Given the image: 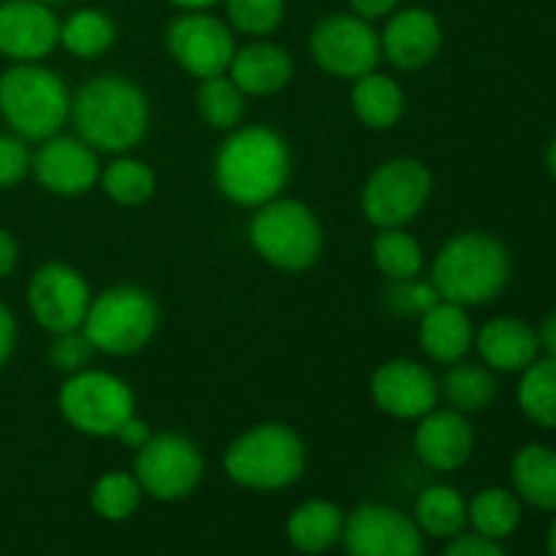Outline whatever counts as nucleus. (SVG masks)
Masks as SVG:
<instances>
[{
	"label": "nucleus",
	"mask_w": 556,
	"mask_h": 556,
	"mask_svg": "<svg viewBox=\"0 0 556 556\" xmlns=\"http://www.w3.org/2000/svg\"><path fill=\"white\" fill-rule=\"evenodd\" d=\"M546 548H548V556H556V519H554L552 530H548V538H546Z\"/></svg>",
	"instance_id": "47"
},
{
	"label": "nucleus",
	"mask_w": 556,
	"mask_h": 556,
	"mask_svg": "<svg viewBox=\"0 0 556 556\" xmlns=\"http://www.w3.org/2000/svg\"><path fill=\"white\" fill-rule=\"evenodd\" d=\"M443 556H505V552L497 541H489L478 532H462V535L451 538Z\"/></svg>",
	"instance_id": "39"
},
{
	"label": "nucleus",
	"mask_w": 556,
	"mask_h": 556,
	"mask_svg": "<svg viewBox=\"0 0 556 556\" xmlns=\"http://www.w3.org/2000/svg\"><path fill=\"white\" fill-rule=\"evenodd\" d=\"M345 510L331 500H307L291 510L286 521V538L299 554H326L342 541Z\"/></svg>",
	"instance_id": "23"
},
{
	"label": "nucleus",
	"mask_w": 556,
	"mask_h": 556,
	"mask_svg": "<svg viewBox=\"0 0 556 556\" xmlns=\"http://www.w3.org/2000/svg\"><path fill=\"white\" fill-rule=\"evenodd\" d=\"M92 291L79 269L60 261L38 266L27 282V309L30 318L49 334L76 331L85 324Z\"/></svg>",
	"instance_id": "13"
},
{
	"label": "nucleus",
	"mask_w": 556,
	"mask_h": 556,
	"mask_svg": "<svg viewBox=\"0 0 556 556\" xmlns=\"http://www.w3.org/2000/svg\"><path fill=\"white\" fill-rule=\"evenodd\" d=\"M546 168H548V174H552V177L556 179V136H554L552 144H548V150H546Z\"/></svg>",
	"instance_id": "46"
},
{
	"label": "nucleus",
	"mask_w": 556,
	"mask_h": 556,
	"mask_svg": "<svg viewBox=\"0 0 556 556\" xmlns=\"http://www.w3.org/2000/svg\"><path fill=\"white\" fill-rule=\"evenodd\" d=\"M348 556H424V532L413 516L383 503H362L345 514Z\"/></svg>",
	"instance_id": "14"
},
{
	"label": "nucleus",
	"mask_w": 556,
	"mask_h": 556,
	"mask_svg": "<svg viewBox=\"0 0 556 556\" xmlns=\"http://www.w3.org/2000/svg\"><path fill=\"white\" fill-rule=\"evenodd\" d=\"M538 342H541V353H546L548 358H556V313L546 315L538 329Z\"/></svg>",
	"instance_id": "44"
},
{
	"label": "nucleus",
	"mask_w": 556,
	"mask_h": 556,
	"mask_svg": "<svg viewBox=\"0 0 556 556\" xmlns=\"http://www.w3.org/2000/svg\"><path fill=\"white\" fill-rule=\"evenodd\" d=\"M372 264L389 282L421 277L427 255L407 228H380L372 239Z\"/></svg>",
	"instance_id": "31"
},
{
	"label": "nucleus",
	"mask_w": 556,
	"mask_h": 556,
	"mask_svg": "<svg viewBox=\"0 0 556 556\" xmlns=\"http://www.w3.org/2000/svg\"><path fill=\"white\" fill-rule=\"evenodd\" d=\"M443 47V25L438 14L424 5H400L386 16L380 33L383 60L400 71H421L432 63Z\"/></svg>",
	"instance_id": "18"
},
{
	"label": "nucleus",
	"mask_w": 556,
	"mask_h": 556,
	"mask_svg": "<svg viewBox=\"0 0 556 556\" xmlns=\"http://www.w3.org/2000/svg\"><path fill=\"white\" fill-rule=\"evenodd\" d=\"M291 147L269 125H239L212 163V177L223 199L244 210H258L282 195L291 182Z\"/></svg>",
	"instance_id": "1"
},
{
	"label": "nucleus",
	"mask_w": 556,
	"mask_h": 556,
	"mask_svg": "<svg viewBox=\"0 0 556 556\" xmlns=\"http://www.w3.org/2000/svg\"><path fill=\"white\" fill-rule=\"evenodd\" d=\"M413 451L429 470H462L476 451V429H472L470 416L451 407H434L432 413L416 421Z\"/></svg>",
	"instance_id": "19"
},
{
	"label": "nucleus",
	"mask_w": 556,
	"mask_h": 556,
	"mask_svg": "<svg viewBox=\"0 0 556 556\" xmlns=\"http://www.w3.org/2000/svg\"><path fill=\"white\" fill-rule=\"evenodd\" d=\"M0 117L11 134L36 144L63 134L71 119L68 85L41 63H11L0 74Z\"/></svg>",
	"instance_id": "5"
},
{
	"label": "nucleus",
	"mask_w": 556,
	"mask_h": 556,
	"mask_svg": "<svg viewBox=\"0 0 556 556\" xmlns=\"http://www.w3.org/2000/svg\"><path fill=\"white\" fill-rule=\"evenodd\" d=\"M161 326V307L147 288L119 282L92 296L81 334L103 356H134L144 351Z\"/></svg>",
	"instance_id": "7"
},
{
	"label": "nucleus",
	"mask_w": 556,
	"mask_h": 556,
	"mask_svg": "<svg viewBox=\"0 0 556 556\" xmlns=\"http://www.w3.org/2000/svg\"><path fill=\"white\" fill-rule=\"evenodd\" d=\"M510 253L503 239L489 231H459L445 239L432 261L434 291L459 307H483L508 288Z\"/></svg>",
	"instance_id": "3"
},
{
	"label": "nucleus",
	"mask_w": 556,
	"mask_h": 556,
	"mask_svg": "<svg viewBox=\"0 0 556 556\" xmlns=\"http://www.w3.org/2000/svg\"><path fill=\"white\" fill-rule=\"evenodd\" d=\"M33 152L16 134H0V190L14 188L30 174Z\"/></svg>",
	"instance_id": "38"
},
{
	"label": "nucleus",
	"mask_w": 556,
	"mask_h": 556,
	"mask_svg": "<svg viewBox=\"0 0 556 556\" xmlns=\"http://www.w3.org/2000/svg\"><path fill=\"white\" fill-rule=\"evenodd\" d=\"M92 356H96V348L87 342V337L81 334V329L52 334V342H49V351H47L49 364H52L58 372H65V378L90 367Z\"/></svg>",
	"instance_id": "37"
},
{
	"label": "nucleus",
	"mask_w": 556,
	"mask_h": 556,
	"mask_svg": "<svg viewBox=\"0 0 556 556\" xmlns=\"http://www.w3.org/2000/svg\"><path fill=\"white\" fill-rule=\"evenodd\" d=\"M510 481L521 503L556 514V451L543 443H527L510 462Z\"/></svg>",
	"instance_id": "25"
},
{
	"label": "nucleus",
	"mask_w": 556,
	"mask_h": 556,
	"mask_svg": "<svg viewBox=\"0 0 556 556\" xmlns=\"http://www.w3.org/2000/svg\"><path fill=\"white\" fill-rule=\"evenodd\" d=\"M101 190L106 193L109 201H114L117 206H134L147 204V201L155 195L157 190V177L155 168L150 166L141 157L130 155H114L106 166L101 168V179H98Z\"/></svg>",
	"instance_id": "28"
},
{
	"label": "nucleus",
	"mask_w": 556,
	"mask_h": 556,
	"mask_svg": "<svg viewBox=\"0 0 556 556\" xmlns=\"http://www.w3.org/2000/svg\"><path fill=\"white\" fill-rule=\"evenodd\" d=\"M351 109L364 128L389 130L405 117L407 96L394 76L369 71V74L353 79Z\"/></svg>",
	"instance_id": "24"
},
{
	"label": "nucleus",
	"mask_w": 556,
	"mask_h": 556,
	"mask_svg": "<svg viewBox=\"0 0 556 556\" xmlns=\"http://www.w3.org/2000/svg\"><path fill=\"white\" fill-rule=\"evenodd\" d=\"M195 106H199L201 119L215 130H233L242 125L244 112H248V96L233 85L228 74L201 79L195 90Z\"/></svg>",
	"instance_id": "33"
},
{
	"label": "nucleus",
	"mask_w": 556,
	"mask_h": 556,
	"mask_svg": "<svg viewBox=\"0 0 556 556\" xmlns=\"http://www.w3.org/2000/svg\"><path fill=\"white\" fill-rule=\"evenodd\" d=\"M307 445L280 421L255 424L233 438L223 454V472L250 492H282L304 476Z\"/></svg>",
	"instance_id": "4"
},
{
	"label": "nucleus",
	"mask_w": 556,
	"mask_h": 556,
	"mask_svg": "<svg viewBox=\"0 0 556 556\" xmlns=\"http://www.w3.org/2000/svg\"><path fill=\"white\" fill-rule=\"evenodd\" d=\"M226 74L248 98H269L291 85L293 58L280 43L255 38L244 47H237Z\"/></svg>",
	"instance_id": "21"
},
{
	"label": "nucleus",
	"mask_w": 556,
	"mask_h": 556,
	"mask_svg": "<svg viewBox=\"0 0 556 556\" xmlns=\"http://www.w3.org/2000/svg\"><path fill=\"white\" fill-rule=\"evenodd\" d=\"M521 413L543 429H556V358H538L516 386Z\"/></svg>",
	"instance_id": "32"
},
{
	"label": "nucleus",
	"mask_w": 556,
	"mask_h": 556,
	"mask_svg": "<svg viewBox=\"0 0 556 556\" xmlns=\"http://www.w3.org/2000/svg\"><path fill=\"white\" fill-rule=\"evenodd\" d=\"M400 3L402 0H348L353 14L362 16V20L367 22L386 20V16H391L396 9H400Z\"/></svg>",
	"instance_id": "42"
},
{
	"label": "nucleus",
	"mask_w": 556,
	"mask_h": 556,
	"mask_svg": "<svg viewBox=\"0 0 556 556\" xmlns=\"http://www.w3.org/2000/svg\"><path fill=\"white\" fill-rule=\"evenodd\" d=\"M38 3H47V5H60V3H68V0H38Z\"/></svg>",
	"instance_id": "48"
},
{
	"label": "nucleus",
	"mask_w": 556,
	"mask_h": 556,
	"mask_svg": "<svg viewBox=\"0 0 556 556\" xmlns=\"http://www.w3.org/2000/svg\"><path fill=\"white\" fill-rule=\"evenodd\" d=\"M60 47V20L38 0H0V58L41 63Z\"/></svg>",
	"instance_id": "17"
},
{
	"label": "nucleus",
	"mask_w": 556,
	"mask_h": 556,
	"mask_svg": "<svg viewBox=\"0 0 556 556\" xmlns=\"http://www.w3.org/2000/svg\"><path fill=\"white\" fill-rule=\"evenodd\" d=\"M440 302V293L434 291L432 280H402V282H391L389 291H386V307L391 309L394 315L405 318V315H416L421 318L429 307Z\"/></svg>",
	"instance_id": "36"
},
{
	"label": "nucleus",
	"mask_w": 556,
	"mask_h": 556,
	"mask_svg": "<svg viewBox=\"0 0 556 556\" xmlns=\"http://www.w3.org/2000/svg\"><path fill=\"white\" fill-rule=\"evenodd\" d=\"M16 337H20V329H16V318L3 302H0V369L11 362L16 351Z\"/></svg>",
	"instance_id": "41"
},
{
	"label": "nucleus",
	"mask_w": 556,
	"mask_h": 556,
	"mask_svg": "<svg viewBox=\"0 0 556 556\" xmlns=\"http://www.w3.org/2000/svg\"><path fill=\"white\" fill-rule=\"evenodd\" d=\"M20 264V248H16V239L0 226V280L11 275Z\"/></svg>",
	"instance_id": "43"
},
{
	"label": "nucleus",
	"mask_w": 556,
	"mask_h": 556,
	"mask_svg": "<svg viewBox=\"0 0 556 556\" xmlns=\"http://www.w3.org/2000/svg\"><path fill=\"white\" fill-rule=\"evenodd\" d=\"M375 407L396 421H418L440 402V383L432 369L413 358H391L380 364L369 380Z\"/></svg>",
	"instance_id": "15"
},
{
	"label": "nucleus",
	"mask_w": 556,
	"mask_h": 556,
	"mask_svg": "<svg viewBox=\"0 0 556 556\" xmlns=\"http://www.w3.org/2000/svg\"><path fill=\"white\" fill-rule=\"evenodd\" d=\"M168 3L177 5L179 11H210L223 0H168Z\"/></svg>",
	"instance_id": "45"
},
{
	"label": "nucleus",
	"mask_w": 556,
	"mask_h": 556,
	"mask_svg": "<svg viewBox=\"0 0 556 556\" xmlns=\"http://www.w3.org/2000/svg\"><path fill=\"white\" fill-rule=\"evenodd\" d=\"M71 125L96 152L125 155L150 130V101L134 79L117 74L92 76L71 96Z\"/></svg>",
	"instance_id": "2"
},
{
	"label": "nucleus",
	"mask_w": 556,
	"mask_h": 556,
	"mask_svg": "<svg viewBox=\"0 0 556 556\" xmlns=\"http://www.w3.org/2000/svg\"><path fill=\"white\" fill-rule=\"evenodd\" d=\"M58 407L74 432L92 440H114L117 429L136 413V394L119 375L87 367L65 378Z\"/></svg>",
	"instance_id": "8"
},
{
	"label": "nucleus",
	"mask_w": 556,
	"mask_h": 556,
	"mask_svg": "<svg viewBox=\"0 0 556 556\" xmlns=\"http://www.w3.org/2000/svg\"><path fill=\"white\" fill-rule=\"evenodd\" d=\"M226 22L233 33L250 38H266L286 20V0H223Z\"/></svg>",
	"instance_id": "35"
},
{
	"label": "nucleus",
	"mask_w": 556,
	"mask_h": 556,
	"mask_svg": "<svg viewBox=\"0 0 556 556\" xmlns=\"http://www.w3.org/2000/svg\"><path fill=\"white\" fill-rule=\"evenodd\" d=\"M434 190L432 168L413 155L380 163L362 188V212L375 228H407Z\"/></svg>",
	"instance_id": "9"
},
{
	"label": "nucleus",
	"mask_w": 556,
	"mask_h": 556,
	"mask_svg": "<svg viewBox=\"0 0 556 556\" xmlns=\"http://www.w3.org/2000/svg\"><path fill=\"white\" fill-rule=\"evenodd\" d=\"M117 41V25L101 9H76L60 22V47L79 60H96Z\"/></svg>",
	"instance_id": "29"
},
{
	"label": "nucleus",
	"mask_w": 556,
	"mask_h": 556,
	"mask_svg": "<svg viewBox=\"0 0 556 556\" xmlns=\"http://www.w3.org/2000/svg\"><path fill=\"white\" fill-rule=\"evenodd\" d=\"M204 454L188 434H152L150 443L136 451V481L144 489V497L157 503H177L193 494L204 478Z\"/></svg>",
	"instance_id": "11"
},
{
	"label": "nucleus",
	"mask_w": 556,
	"mask_h": 556,
	"mask_svg": "<svg viewBox=\"0 0 556 556\" xmlns=\"http://www.w3.org/2000/svg\"><path fill=\"white\" fill-rule=\"evenodd\" d=\"M144 500V489L136 481L134 472L109 470L92 483L90 505L103 521H128L139 510Z\"/></svg>",
	"instance_id": "34"
},
{
	"label": "nucleus",
	"mask_w": 556,
	"mask_h": 556,
	"mask_svg": "<svg viewBox=\"0 0 556 556\" xmlns=\"http://www.w3.org/2000/svg\"><path fill=\"white\" fill-rule=\"evenodd\" d=\"M101 152L92 150L79 136H49L38 141V150L33 152L30 174L38 179L43 190L63 199L90 193L101 179Z\"/></svg>",
	"instance_id": "16"
},
{
	"label": "nucleus",
	"mask_w": 556,
	"mask_h": 556,
	"mask_svg": "<svg viewBox=\"0 0 556 556\" xmlns=\"http://www.w3.org/2000/svg\"><path fill=\"white\" fill-rule=\"evenodd\" d=\"M467 525L472 527V532L489 538V541H505L521 525L519 494L503 486L481 489L467 503Z\"/></svg>",
	"instance_id": "30"
},
{
	"label": "nucleus",
	"mask_w": 556,
	"mask_h": 556,
	"mask_svg": "<svg viewBox=\"0 0 556 556\" xmlns=\"http://www.w3.org/2000/svg\"><path fill=\"white\" fill-rule=\"evenodd\" d=\"M481 364H486L492 372L521 375L532 362L541 358V342L538 329H532L527 320L516 315H497L486 320L476 331V345Z\"/></svg>",
	"instance_id": "20"
},
{
	"label": "nucleus",
	"mask_w": 556,
	"mask_h": 556,
	"mask_svg": "<svg viewBox=\"0 0 556 556\" xmlns=\"http://www.w3.org/2000/svg\"><path fill=\"white\" fill-rule=\"evenodd\" d=\"M248 239L261 261L288 275L313 269L324 255V226L318 215L304 201L286 195L255 210Z\"/></svg>",
	"instance_id": "6"
},
{
	"label": "nucleus",
	"mask_w": 556,
	"mask_h": 556,
	"mask_svg": "<svg viewBox=\"0 0 556 556\" xmlns=\"http://www.w3.org/2000/svg\"><path fill=\"white\" fill-rule=\"evenodd\" d=\"M476 329L465 307L440 299L418 318V348L438 367H451L470 356Z\"/></svg>",
	"instance_id": "22"
},
{
	"label": "nucleus",
	"mask_w": 556,
	"mask_h": 556,
	"mask_svg": "<svg viewBox=\"0 0 556 556\" xmlns=\"http://www.w3.org/2000/svg\"><path fill=\"white\" fill-rule=\"evenodd\" d=\"M413 521L424 538H438V541H451L462 535L467 527V500L462 497L459 489L448 483H432L421 489L413 505Z\"/></svg>",
	"instance_id": "27"
},
{
	"label": "nucleus",
	"mask_w": 556,
	"mask_h": 556,
	"mask_svg": "<svg viewBox=\"0 0 556 556\" xmlns=\"http://www.w3.org/2000/svg\"><path fill=\"white\" fill-rule=\"evenodd\" d=\"M166 49L174 63L195 79L226 74L237 54L233 27L212 11H182L166 27Z\"/></svg>",
	"instance_id": "12"
},
{
	"label": "nucleus",
	"mask_w": 556,
	"mask_h": 556,
	"mask_svg": "<svg viewBox=\"0 0 556 556\" xmlns=\"http://www.w3.org/2000/svg\"><path fill=\"white\" fill-rule=\"evenodd\" d=\"M152 434H155V432H152L150 424H147L144 418H139V413H134V416H130L128 421H125L123 427L117 429L114 440H117L119 445H125V448L139 451V448H144L147 443H150Z\"/></svg>",
	"instance_id": "40"
},
{
	"label": "nucleus",
	"mask_w": 556,
	"mask_h": 556,
	"mask_svg": "<svg viewBox=\"0 0 556 556\" xmlns=\"http://www.w3.org/2000/svg\"><path fill=\"white\" fill-rule=\"evenodd\" d=\"M309 58L329 76L353 81L369 71H378L383 60L380 33L372 22L362 20L353 11L326 14L309 33Z\"/></svg>",
	"instance_id": "10"
},
{
	"label": "nucleus",
	"mask_w": 556,
	"mask_h": 556,
	"mask_svg": "<svg viewBox=\"0 0 556 556\" xmlns=\"http://www.w3.org/2000/svg\"><path fill=\"white\" fill-rule=\"evenodd\" d=\"M438 383L440 400L445 402V407L465 413V416L489 410L500 394L497 375L486 364H472L467 358L445 367L443 380H438Z\"/></svg>",
	"instance_id": "26"
}]
</instances>
